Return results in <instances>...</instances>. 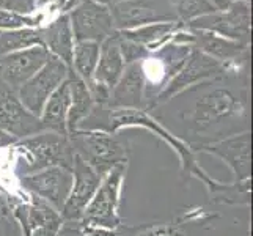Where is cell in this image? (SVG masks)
<instances>
[{"mask_svg":"<svg viewBox=\"0 0 253 236\" xmlns=\"http://www.w3.org/2000/svg\"><path fill=\"white\" fill-rule=\"evenodd\" d=\"M219 79L195 87L200 94L192 102V109L184 113L186 125L195 136H219L223 126H233L238 121L249 123V84L234 89L220 85Z\"/></svg>","mask_w":253,"mask_h":236,"instance_id":"obj_1","label":"cell"},{"mask_svg":"<svg viewBox=\"0 0 253 236\" xmlns=\"http://www.w3.org/2000/svg\"><path fill=\"white\" fill-rule=\"evenodd\" d=\"M127 164H120L113 167L106 177H102L99 188L96 189L88 206L82 216V225L106 227V229H118L123 225L120 216L121 190L126 180Z\"/></svg>","mask_w":253,"mask_h":236,"instance_id":"obj_5","label":"cell"},{"mask_svg":"<svg viewBox=\"0 0 253 236\" xmlns=\"http://www.w3.org/2000/svg\"><path fill=\"white\" fill-rule=\"evenodd\" d=\"M176 21L187 24L190 21L202 17L205 14H211L215 6L209 0H167Z\"/></svg>","mask_w":253,"mask_h":236,"instance_id":"obj_24","label":"cell"},{"mask_svg":"<svg viewBox=\"0 0 253 236\" xmlns=\"http://www.w3.org/2000/svg\"><path fill=\"white\" fill-rule=\"evenodd\" d=\"M184 29V24L179 21H169V22H154L148 24L143 27H137L132 30L118 32L121 38L134 41L137 45L145 46L150 52L159 49L165 43H169L173 35Z\"/></svg>","mask_w":253,"mask_h":236,"instance_id":"obj_20","label":"cell"},{"mask_svg":"<svg viewBox=\"0 0 253 236\" xmlns=\"http://www.w3.org/2000/svg\"><path fill=\"white\" fill-rule=\"evenodd\" d=\"M93 2L99 3V5H106V6H110L113 0H93Z\"/></svg>","mask_w":253,"mask_h":236,"instance_id":"obj_32","label":"cell"},{"mask_svg":"<svg viewBox=\"0 0 253 236\" xmlns=\"http://www.w3.org/2000/svg\"><path fill=\"white\" fill-rule=\"evenodd\" d=\"M32 46H42L40 29H17L0 33V55L22 50Z\"/></svg>","mask_w":253,"mask_h":236,"instance_id":"obj_22","label":"cell"},{"mask_svg":"<svg viewBox=\"0 0 253 236\" xmlns=\"http://www.w3.org/2000/svg\"><path fill=\"white\" fill-rule=\"evenodd\" d=\"M226 74H230L228 66L217 62V60L211 58L209 55L203 54L202 50L194 47L189 58L186 60V63L182 65V68L176 73V76L165 85V89L156 96V99L153 101L150 109L167 104L173 98H176L178 94L194 89V87L200 84L214 81V79L226 76Z\"/></svg>","mask_w":253,"mask_h":236,"instance_id":"obj_6","label":"cell"},{"mask_svg":"<svg viewBox=\"0 0 253 236\" xmlns=\"http://www.w3.org/2000/svg\"><path fill=\"white\" fill-rule=\"evenodd\" d=\"M66 14L76 41H93L101 45L117 33L110 6L99 5L93 0H82Z\"/></svg>","mask_w":253,"mask_h":236,"instance_id":"obj_9","label":"cell"},{"mask_svg":"<svg viewBox=\"0 0 253 236\" xmlns=\"http://www.w3.org/2000/svg\"><path fill=\"white\" fill-rule=\"evenodd\" d=\"M71 104V92H69V81H66L52 93V96L44 104L40 121L42 131H50V133L68 136L66 131V117L68 109Z\"/></svg>","mask_w":253,"mask_h":236,"instance_id":"obj_19","label":"cell"},{"mask_svg":"<svg viewBox=\"0 0 253 236\" xmlns=\"http://www.w3.org/2000/svg\"><path fill=\"white\" fill-rule=\"evenodd\" d=\"M214 6H215V10H225L226 6H228L233 0H209Z\"/></svg>","mask_w":253,"mask_h":236,"instance_id":"obj_31","label":"cell"},{"mask_svg":"<svg viewBox=\"0 0 253 236\" xmlns=\"http://www.w3.org/2000/svg\"><path fill=\"white\" fill-rule=\"evenodd\" d=\"M186 29L203 30L220 35L223 38L250 45L252 40V5L246 0H233L225 10H217L211 14L184 24Z\"/></svg>","mask_w":253,"mask_h":236,"instance_id":"obj_7","label":"cell"},{"mask_svg":"<svg viewBox=\"0 0 253 236\" xmlns=\"http://www.w3.org/2000/svg\"><path fill=\"white\" fill-rule=\"evenodd\" d=\"M110 13L117 32L176 21L167 0H121L110 5Z\"/></svg>","mask_w":253,"mask_h":236,"instance_id":"obj_10","label":"cell"},{"mask_svg":"<svg viewBox=\"0 0 253 236\" xmlns=\"http://www.w3.org/2000/svg\"><path fill=\"white\" fill-rule=\"evenodd\" d=\"M0 33H2V32H0Z\"/></svg>","mask_w":253,"mask_h":236,"instance_id":"obj_35","label":"cell"},{"mask_svg":"<svg viewBox=\"0 0 253 236\" xmlns=\"http://www.w3.org/2000/svg\"><path fill=\"white\" fill-rule=\"evenodd\" d=\"M145 74L142 62L125 66L120 81L113 87L107 109H145Z\"/></svg>","mask_w":253,"mask_h":236,"instance_id":"obj_16","label":"cell"},{"mask_svg":"<svg viewBox=\"0 0 253 236\" xmlns=\"http://www.w3.org/2000/svg\"><path fill=\"white\" fill-rule=\"evenodd\" d=\"M5 8L21 14H30L37 10V0H5Z\"/></svg>","mask_w":253,"mask_h":236,"instance_id":"obj_27","label":"cell"},{"mask_svg":"<svg viewBox=\"0 0 253 236\" xmlns=\"http://www.w3.org/2000/svg\"><path fill=\"white\" fill-rule=\"evenodd\" d=\"M19 186L62 213L73 186V172L63 167H49L17 178Z\"/></svg>","mask_w":253,"mask_h":236,"instance_id":"obj_11","label":"cell"},{"mask_svg":"<svg viewBox=\"0 0 253 236\" xmlns=\"http://www.w3.org/2000/svg\"><path fill=\"white\" fill-rule=\"evenodd\" d=\"M0 129L17 141L42 131L40 118L32 115L24 107L17 93L3 82H0Z\"/></svg>","mask_w":253,"mask_h":236,"instance_id":"obj_15","label":"cell"},{"mask_svg":"<svg viewBox=\"0 0 253 236\" xmlns=\"http://www.w3.org/2000/svg\"><path fill=\"white\" fill-rule=\"evenodd\" d=\"M82 225V224H81ZM85 236H121L120 227L118 229H106V227H90L82 225Z\"/></svg>","mask_w":253,"mask_h":236,"instance_id":"obj_29","label":"cell"},{"mask_svg":"<svg viewBox=\"0 0 253 236\" xmlns=\"http://www.w3.org/2000/svg\"><path fill=\"white\" fill-rule=\"evenodd\" d=\"M68 81H69V92H71V104H69L68 117H66V131L69 136L76 129L81 128L84 121L94 112L96 106L86 84L81 77H77L71 69H69Z\"/></svg>","mask_w":253,"mask_h":236,"instance_id":"obj_18","label":"cell"},{"mask_svg":"<svg viewBox=\"0 0 253 236\" xmlns=\"http://www.w3.org/2000/svg\"><path fill=\"white\" fill-rule=\"evenodd\" d=\"M42 22V16H30L21 14L8 10V8H0V32L5 30H17V29H40Z\"/></svg>","mask_w":253,"mask_h":236,"instance_id":"obj_25","label":"cell"},{"mask_svg":"<svg viewBox=\"0 0 253 236\" xmlns=\"http://www.w3.org/2000/svg\"><path fill=\"white\" fill-rule=\"evenodd\" d=\"M68 137L74 154L82 157L101 178L117 165L127 164L129 146L117 133L79 128Z\"/></svg>","mask_w":253,"mask_h":236,"instance_id":"obj_4","label":"cell"},{"mask_svg":"<svg viewBox=\"0 0 253 236\" xmlns=\"http://www.w3.org/2000/svg\"><path fill=\"white\" fill-rule=\"evenodd\" d=\"M40 33H41L42 46L49 50V54L58 57L71 69L76 40L68 14L62 13L52 22H49L46 27H40Z\"/></svg>","mask_w":253,"mask_h":236,"instance_id":"obj_17","label":"cell"},{"mask_svg":"<svg viewBox=\"0 0 253 236\" xmlns=\"http://www.w3.org/2000/svg\"><path fill=\"white\" fill-rule=\"evenodd\" d=\"M113 2H121V0H113ZM113 2H112V3H113Z\"/></svg>","mask_w":253,"mask_h":236,"instance_id":"obj_34","label":"cell"},{"mask_svg":"<svg viewBox=\"0 0 253 236\" xmlns=\"http://www.w3.org/2000/svg\"><path fill=\"white\" fill-rule=\"evenodd\" d=\"M109 110V128L106 131L109 133H118L120 129L123 128H145L153 131L154 134H158L161 139H164L174 151L178 153L179 159H181V172L184 177L190 178L195 177L200 181H203V185L208 188V190H212L215 186V180H211L206 175V172L200 167L195 159V153L192 150V146L186 143L184 141H181L176 136H173L170 131L165 128L162 123H159L151 113H148L145 109H107Z\"/></svg>","mask_w":253,"mask_h":236,"instance_id":"obj_3","label":"cell"},{"mask_svg":"<svg viewBox=\"0 0 253 236\" xmlns=\"http://www.w3.org/2000/svg\"><path fill=\"white\" fill-rule=\"evenodd\" d=\"M194 153H206L222 159L234 173V181H250V131L192 146Z\"/></svg>","mask_w":253,"mask_h":236,"instance_id":"obj_12","label":"cell"},{"mask_svg":"<svg viewBox=\"0 0 253 236\" xmlns=\"http://www.w3.org/2000/svg\"><path fill=\"white\" fill-rule=\"evenodd\" d=\"M118 40H120V50H121V55H123L125 65L143 62V60L151 54L145 46L137 45V43L129 41L126 38H121L120 35H118Z\"/></svg>","mask_w":253,"mask_h":236,"instance_id":"obj_26","label":"cell"},{"mask_svg":"<svg viewBox=\"0 0 253 236\" xmlns=\"http://www.w3.org/2000/svg\"><path fill=\"white\" fill-rule=\"evenodd\" d=\"M10 150L11 154H14L16 178L49 167L73 169L74 150L69 137L63 134L41 131V133L16 141L10 146Z\"/></svg>","mask_w":253,"mask_h":236,"instance_id":"obj_2","label":"cell"},{"mask_svg":"<svg viewBox=\"0 0 253 236\" xmlns=\"http://www.w3.org/2000/svg\"><path fill=\"white\" fill-rule=\"evenodd\" d=\"M49 55L44 46H32L0 55V82L17 92L47 62Z\"/></svg>","mask_w":253,"mask_h":236,"instance_id":"obj_14","label":"cell"},{"mask_svg":"<svg viewBox=\"0 0 253 236\" xmlns=\"http://www.w3.org/2000/svg\"><path fill=\"white\" fill-rule=\"evenodd\" d=\"M121 236H187L181 221L143 224L138 227H120Z\"/></svg>","mask_w":253,"mask_h":236,"instance_id":"obj_23","label":"cell"},{"mask_svg":"<svg viewBox=\"0 0 253 236\" xmlns=\"http://www.w3.org/2000/svg\"><path fill=\"white\" fill-rule=\"evenodd\" d=\"M68 76H69V66L65 62H62L58 57L50 54L47 62L16 93L19 96L21 102L24 104V107L32 115L40 118L42 109H44V104L52 96V93L66 81Z\"/></svg>","mask_w":253,"mask_h":236,"instance_id":"obj_8","label":"cell"},{"mask_svg":"<svg viewBox=\"0 0 253 236\" xmlns=\"http://www.w3.org/2000/svg\"><path fill=\"white\" fill-rule=\"evenodd\" d=\"M57 236H85L81 222H62Z\"/></svg>","mask_w":253,"mask_h":236,"instance_id":"obj_28","label":"cell"},{"mask_svg":"<svg viewBox=\"0 0 253 236\" xmlns=\"http://www.w3.org/2000/svg\"><path fill=\"white\" fill-rule=\"evenodd\" d=\"M99 58V45L93 41H76L73 50L71 71L88 85L93 79Z\"/></svg>","mask_w":253,"mask_h":236,"instance_id":"obj_21","label":"cell"},{"mask_svg":"<svg viewBox=\"0 0 253 236\" xmlns=\"http://www.w3.org/2000/svg\"><path fill=\"white\" fill-rule=\"evenodd\" d=\"M17 139H14L11 134H8L6 131L0 129V150H3V148H10Z\"/></svg>","mask_w":253,"mask_h":236,"instance_id":"obj_30","label":"cell"},{"mask_svg":"<svg viewBox=\"0 0 253 236\" xmlns=\"http://www.w3.org/2000/svg\"><path fill=\"white\" fill-rule=\"evenodd\" d=\"M0 8H5V0H0Z\"/></svg>","mask_w":253,"mask_h":236,"instance_id":"obj_33","label":"cell"},{"mask_svg":"<svg viewBox=\"0 0 253 236\" xmlns=\"http://www.w3.org/2000/svg\"><path fill=\"white\" fill-rule=\"evenodd\" d=\"M71 172L73 186L60 216H62L65 222H81L85 208L88 206L90 200L93 198L96 189L99 188L102 178L77 154H74Z\"/></svg>","mask_w":253,"mask_h":236,"instance_id":"obj_13","label":"cell"}]
</instances>
